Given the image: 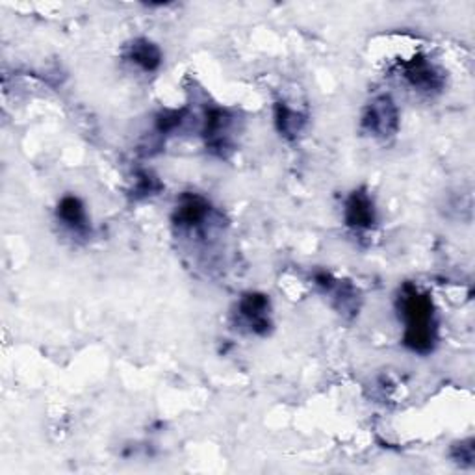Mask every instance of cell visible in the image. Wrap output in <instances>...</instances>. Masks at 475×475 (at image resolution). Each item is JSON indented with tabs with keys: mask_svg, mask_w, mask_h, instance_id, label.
Returning a JSON list of instances; mask_svg holds the SVG:
<instances>
[{
	"mask_svg": "<svg viewBox=\"0 0 475 475\" xmlns=\"http://www.w3.org/2000/svg\"><path fill=\"white\" fill-rule=\"evenodd\" d=\"M348 227L355 230H368L375 225L377 214H375V205L373 199L369 197L364 189H355L349 196L346 203V212H344Z\"/></svg>",
	"mask_w": 475,
	"mask_h": 475,
	"instance_id": "obj_7",
	"label": "cell"
},
{
	"mask_svg": "<svg viewBox=\"0 0 475 475\" xmlns=\"http://www.w3.org/2000/svg\"><path fill=\"white\" fill-rule=\"evenodd\" d=\"M305 123H307L305 116L292 110L284 103H278L275 106V125H277V130L280 132V136L288 137V139L298 137L301 134Z\"/></svg>",
	"mask_w": 475,
	"mask_h": 475,
	"instance_id": "obj_10",
	"label": "cell"
},
{
	"mask_svg": "<svg viewBox=\"0 0 475 475\" xmlns=\"http://www.w3.org/2000/svg\"><path fill=\"white\" fill-rule=\"evenodd\" d=\"M210 203L207 199H203L201 196L196 194H186L180 197L177 210H175V225H178V228H201L203 225H207L205 221L210 217Z\"/></svg>",
	"mask_w": 475,
	"mask_h": 475,
	"instance_id": "obj_6",
	"label": "cell"
},
{
	"mask_svg": "<svg viewBox=\"0 0 475 475\" xmlns=\"http://www.w3.org/2000/svg\"><path fill=\"white\" fill-rule=\"evenodd\" d=\"M401 76L418 91H435L444 84L442 73L423 58H412L401 66Z\"/></svg>",
	"mask_w": 475,
	"mask_h": 475,
	"instance_id": "obj_5",
	"label": "cell"
},
{
	"mask_svg": "<svg viewBox=\"0 0 475 475\" xmlns=\"http://www.w3.org/2000/svg\"><path fill=\"white\" fill-rule=\"evenodd\" d=\"M160 189V182L149 175V173H139L137 180H136V187H134V194L136 197H147L157 194Z\"/></svg>",
	"mask_w": 475,
	"mask_h": 475,
	"instance_id": "obj_11",
	"label": "cell"
},
{
	"mask_svg": "<svg viewBox=\"0 0 475 475\" xmlns=\"http://www.w3.org/2000/svg\"><path fill=\"white\" fill-rule=\"evenodd\" d=\"M230 128L232 116L221 108H210L205 119V139L207 147L219 157H225V151L230 147Z\"/></svg>",
	"mask_w": 475,
	"mask_h": 475,
	"instance_id": "obj_4",
	"label": "cell"
},
{
	"mask_svg": "<svg viewBox=\"0 0 475 475\" xmlns=\"http://www.w3.org/2000/svg\"><path fill=\"white\" fill-rule=\"evenodd\" d=\"M238 316L249 327L253 335H268L271 327L269 318V299L264 294H246L240 303H238Z\"/></svg>",
	"mask_w": 475,
	"mask_h": 475,
	"instance_id": "obj_3",
	"label": "cell"
},
{
	"mask_svg": "<svg viewBox=\"0 0 475 475\" xmlns=\"http://www.w3.org/2000/svg\"><path fill=\"white\" fill-rule=\"evenodd\" d=\"M126 60L137 66L141 71L153 73L162 64V53L149 39H134L126 49Z\"/></svg>",
	"mask_w": 475,
	"mask_h": 475,
	"instance_id": "obj_8",
	"label": "cell"
},
{
	"mask_svg": "<svg viewBox=\"0 0 475 475\" xmlns=\"http://www.w3.org/2000/svg\"><path fill=\"white\" fill-rule=\"evenodd\" d=\"M399 312L405 323V346L419 355L431 353L437 344V319L431 298L421 294L412 284H405L399 294Z\"/></svg>",
	"mask_w": 475,
	"mask_h": 475,
	"instance_id": "obj_1",
	"label": "cell"
},
{
	"mask_svg": "<svg viewBox=\"0 0 475 475\" xmlns=\"http://www.w3.org/2000/svg\"><path fill=\"white\" fill-rule=\"evenodd\" d=\"M362 128L366 134L379 139L394 136L399 128V112L394 101L387 95L373 99L362 114Z\"/></svg>",
	"mask_w": 475,
	"mask_h": 475,
	"instance_id": "obj_2",
	"label": "cell"
},
{
	"mask_svg": "<svg viewBox=\"0 0 475 475\" xmlns=\"http://www.w3.org/2000/svg\"><path fill=\"white\" fill-rule=\"evenodd\" d=\"M56 216L62 221V225L67 227L75 234H86L89 230L87 214H86V208H84V205L78 197H73V196L64 197L58 203Z\"/></svg>",
	"mask_w": 475,
	"mask_h": 475,
	"instance_id": "obj_9",
	"label": "cell"
}]
</instances>
